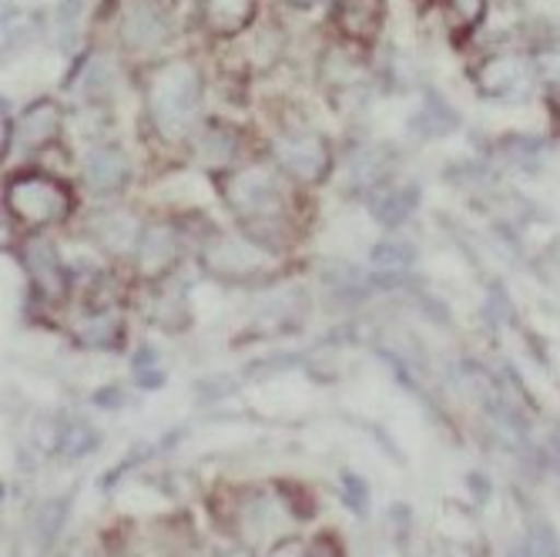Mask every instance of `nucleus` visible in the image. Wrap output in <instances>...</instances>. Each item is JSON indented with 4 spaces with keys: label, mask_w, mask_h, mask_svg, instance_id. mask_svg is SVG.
<instances>
[{
    "label": "nucleus",
    "mask_w": 560,
    "mask_h": 557,
    "mask_svg": "<svg viewBox=\"0 0 560 557\" xmlns=\"http://www.w3.org/2000/svg\"><path fill=\"white\" fill-rule=\"evenodd\" d=\"M346 503L355 511V514H366L370 511V494H366V480L355 477V474H346Z\"/></svg>",
    "instance_id": "20"
},
{
    "label": "nucleus",
    "mask_w": 560,
    "mask_h": 557,
    "mask_svg": "<svg viewBox=\"0 0 560 557\" xmlns=\"http://www.w3.org/2000/svg\"><path fill=\"white\" fill-rule=\"evenodd\" d=\"M118 333H121V323L112 313L88 316L81 323V329H78L81 343H88V346H115L118 343Z\"/></svg>",
    "instance_id": "17"
},
{
    "label": "nucleus",
    "mask_w": 560,
    "mask_h": 557,
    "mask_svg": "<svg viewBox=\"0 0 560 557\" xmlns=\"http://www.w3.org/2000/svg\"><path fill=\"white\" fill-rule=\"evenodd\" d=\"M386 175V159L380 148H363L360 155H352L349 162V178L355 188H366L373 182H380Z\"/></svg>",
    "instance_id": "16"
},
{
    "label": "nucleus",
    "mask_w": 560,
    "mask_h": 557,
    "mask_svg": "<svg viewBox=\"0 0 560 557\" xmlns=\"http://www.w3.org/2000/svg\"><path fill=\"white\" fill-rule=\"evenodd\" d=\"M534 81V68L527 58H517V55H500V58H490L480 74H477V84L483 94L490 97H514V94H524Z\"/></svg>",
    "instance_id": "5"
},
{
    "label": "nucleus",
    "mask_w": 560,
    "mask_h": 557,
    "mask_svg": "<svg viewBox=\"0 0 560 557\" xmlns=\"http://www.w3.org/2000/svg\"><path fill=\"white\" fill-rule=\"evenodd\" d=\"M272 151L276 162L302 182H319L329 172V144L316 131H289L272 144Z\"/></svg>",
    "instance_id": "3"
},
{
    "label": "nucleus",
    "mask_w": 560,
    "mask_h": 557,
    "mask_svg": "<svg viewBox=\"0 0 560 557\" xmlns=\"http://www.w3.org/2000/svg\"><path fill=\"white\" fill-rule=\"evenodd\" d=\"M138 376H141V383L148 386V390H159L162 386V370L155 367V352L151 349H144V352H138Z\"/></svg>",
    "instance_id": "23"
},
{
    "label": "nucleus",
    "mask_w": 560,
    "mask_h": 557,
    "mask_svg": "<svg viewBox=\"0 0 560 557\" xmlns=\"http://www.w3.org/2000/svg\"><path fill=\"white\" fill-rule=\"evenodd\" d=\"M97 235H105L108 245L121 248L135 239V225L125 219V216H101L97 219Z\"/></svg>",
    "instance_id": "19"
},
{
    "label": "nucleus",
    "mask_w": 560,
    "mask_h": 557,
    "mask_svg": "<svg viewBox=\"0 0 560 557\" xmlns=\"http://www.w3.org/2000/svg\"><path fill=\"white\" fill-rule=\"evenodd\" d=\"M97 446V433L84 423H74L65 437H61V453L65 457H84V453H91Z\"/></svg>",
    "instance_id": "18"
},
{
    "label": "nucleus",
    "mask_w": 560,
    "mask_h": 557,
    "mask_svg": "<svg viewBox=\"0 0 560 557\" xmlns=\"http://www.w3.org/2000/svg\"><path fill=\"white\" fill-rule=\"evenodd\" d=\"M201 97V78L191 65H172L165 68L155 81H151V118L162 128V135H182L188 131L195 108Z\"/></svg>",
    "instance_id": "1"
},
{
    "label": "nucleus",
    "mask_w": 560,
    "mask_h": 557,
    "mask_svg": "<svg viewBox=\"0 0 560 557\" xmlns=\"http://www.w3.org/2000/svg\"><path fill=\"white\" fill-rule=\"evenodd\" d=\"M175 259V235L165 225H151L138 239V269L148 276H159Z\"/></svg>",
    "instance_id": "10"
},
{
    "label": "nucleus",
    "mask_w": 560,
    "mask_h": 557,
    "mask_svg": "<svg viewBox=\"0 0 560 557\" xmlns=\"http://www.w3.org/2000/svg\"><path fill=\"white\" fill-rule=\"evenodd\" d=\"M238 151V135L229 125H212L198 138V159L209 169H225Z\"/></svg>",
    "instance_id": "13"
},
{
    "label": "nucleus",
    "mask_w": 560,
    "mask_h": 557,
    "mask_svg": "<svg viewBox=\"0 0 560 557\" xmlns=\"http://www.w3.org/2000/svg\"><path fill=\"white\" fill-rule=\"evenodd\" d=\"M8 206L27 225H50L68 216L71 195L61 182L47 175H18L8 185Z\"/></svg>",
    "instance_id": "2"
},
{
    "label": "nucleus",
    "mask_w": 560,
    "mask_h": 557,
    "mask_svg": "<svg viewBox=\"0 0 560 557\" xmlns=\"http://www.w3.org/2000/svg\"><path fill=\"white\" fill-rule=\"evenodd\" d=\"M410 259H413V248L406 242H383L376 248V263L380 266H406Z\"/></svg>",
    "instance_id": "21"
},
{
    "label": "nucleus",
    "mask_w": 560,
    "mask_h": 557,
    "mask_svg": "<svg viewBox=\"0 0 560 557\" xmlns=\"http://www.w3.org/2000/svg\"><path fill=\"white\" fill-rule=\"evenodd\" d=\"M209 266L215 272H225V276H245V272L262 266V256L252 245L225 242V245H219V252H212V256H209Z\"/></svg>",
    "instance_id": "14"
},
{
    "label": "nucleus",
    "mask_w": 560,
    "mask_h": 557,
    "mask_svg": "<svg viewBox=\"0 0 560 557\" xmlns=\"http://www.w3.org/2000/svg\"><path fill=\"white\" fill-rule=\"evenodd\" d=\"M121 37H125V44L131 50H148V47L162 44V37H165V14L155 4H148V0H138V4H131L128 14H125Z\"/></svg>",
    "instance_id": "7"
},
{
    "label": "nucleus",
    "mask_w": 560,
    "mask_h": 557,
    "mask_svg": "<svg viewBox=\"0 0 560 557\" xmlns=\"http://www.w3.org/2000/svg\"><path fill=\"white\" fill-rule=\"evenodd\" d=\"M225 198L242 219H262L279 209V188L269 172L248 169L225 178Z\"/></svg>",
    "instance_id": "4"
},
{
    "label": "nucleus",
    "mask_w": 560,
    "mask_h": 557,
    "mask_svg": "<svg viewBox=\"0 0 560 557\" xmlns=\"http://www.w3.org/2000/svg\"><path fill=\"white\" fill-rule=\"evenodd\" d=\"M450 11L464 27H474L487 11V0H450Z\"/></svg>",
    "instance_id": "22"
},
{
    "label": "nucleus",
    "mask_w": 560,
    "mask_h": 557,
    "mask_svg": "<svg viewBox=\"0 0 560 557\" xmlns=\"http://www.w3.org/2000/svg\"><path fill=\"white\" fill-rule=\"evenodd\" d=\"M84 178L94 192H118L128 182V159L115 144L94 148L84 165Z\"/></svg>",
    "instance_id": "8"
},
{
    "label": "nucleus",
    "mask_w": 560,
    "mask_h": 557,
    "mask_svg": "<svg viewBox=\"0 0 560 557\" xmlns=\"http://www.w3.org/2000/svg\"><path fill=\"white\" fill-rule=\"evenodd\" d=\"M61 125V108L55 101H37L24 112V118L18 121V141L21 144H44L47 138H55Z\"/></svg>",
    "instance_id": "11"
},
{
    "label": "nucleus",
    "mask_w": 560,
    "mask_h": 557,
    "mask_svg": "<svg viewBox=\"0 0 560 557\" xmlns=\"http://www.w3.org/2000/svg\"><path fill=\"white\" fill-rule=\"evenodd\" d=\"M24 263H27V272L34 276V282L47 292V295H58L65 289V269H61V259L50 242L44 239H34L27 248H24Z\"/></svg>",
    "instance_id": "9"
},
{
    "label": "nucleus",
    "mask_w": 560,
    "mask_h": 557,
    "mask_svg": "<svg viewBox=\"0 0 560 557\" xmlns=\"http://www.w3.org/2000/svg\"><path fill=\"white\" fill-rule=\"evenodd\" d=\"M417 209V188H396V192H386L373 201V216L383 222V225H399L410 219V212Z\"/></svg>",
    "instance_id": "15"
},
{
    "label": "nucleus",
    "mask_w": 560,
    "mask_h": 557,
    "mask_svg": "<svg viewBox=\"0 0 560 557\" xmlns=\"http://www.w3.org/2000/svg\"><path fill=\"white\" fill-rule=\"evenodd\" d=\"M386 4L383 0H339L336 4V24L352 40H373L383 27Z\"/></svg>",
    "instance_id": "6"
},
{
    "label": "nucleus",
    "mask_w": 560,
    "mask_h": 557,
    "mask_svg": "<svg viewBox=\"0 0 560 557\" xmlns=\"http://www.w3.org/2000/svg\"><path fill=\"white\" fill-rule=\"evenodd\" d=\"M256 14V0H206V21L215 34H238Z\"/></svg>",
    "instance_id": "12"
}]
</instances>
